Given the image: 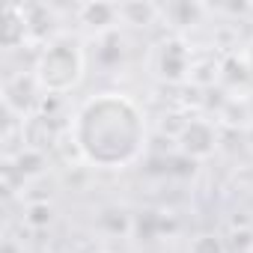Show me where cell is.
<instances>
[{"label":"cell","instance_id":"obj_3","mask_svg":"<svg viewBox=\"0 0 253 253\" xmlns=\"http://www.w3.org/2000/svg\"><path fill=\"white\" fill-rule=\"evenodd\" d=\"M182 143H185V149L191 155H209L211 152V143H214V134H211L209 125L191 122L188 128H185V134H182Z\"/></svg>","mask_w":253,"mask_h":253},{"label":"cell","instance_id":"obj_2","mask_svg":"<svg viewBox=\"0 0 253 253\" xmlns=\"http://www.w3.org/2000/svg\"><path fill=\"white\" fill-rule=\"evenodd\" d=\"M84 72V57L75 42H54L36 63V81L48 92H69Z\"/></svg>","mask_w":253,"mask_h":253},{"label":"cell","instance_id":"obj_4","mask_svg":"<svg viewBox=\"0 0 253 253\" xmlns=\"http://www.w3.org/2000/svg\"><path fill=\"white\" fill-rule=\"evenodd\" d=\"M247 66H250V72H253V42H250V48H247Z\"/></svg>","mask_w":253,"mask_h":253},{"label":"cell","instance_id":"obj_1","mask_svg":"<svg viewBox=\"0 0 253 253\" xmlns=\"http://www.w3.org/2000/svg\"><path fill=\"white\" fill-rule=\"evenodd\" d=\"M146 140V125L131 98L119 92H101L75 116V143L81 155L95 167H125L131 164Z\"/></svg>","mask_w":253,"mask_h":253}]
</instances>
